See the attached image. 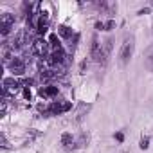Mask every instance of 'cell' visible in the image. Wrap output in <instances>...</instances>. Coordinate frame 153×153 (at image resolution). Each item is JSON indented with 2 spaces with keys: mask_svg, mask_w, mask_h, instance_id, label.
<instances>
[{
  "mask_svg": "<svg viewBox=\"0 0 153 153\" xmlns=\"http://www.w3.org/2000/svg\"><path fill=\"white\" fill-rule=\"evenodd\" d=\"M24 96H25V99H31V92H29V90H27V88H25V90H24Z\"/></svg>",
  "mask_w": 153,
  "mask_h": 153,
  "instance_id": "cell-15",
  "label": "cell"
},
{
  "mask_svg": "<svg viewBox=\"0 0 153 153\" xmlns=\"http://www.w3.org/2000/svg\"><path fill=\"white\" fill-rule=\"evenodd\" d=\"M149 63H153V58H151V59H149Z\"/></svg>",
  "mask_w": 153,
  "mask_h": 153,
  "instance_id": "cell-17",
  "label": "cell"
},
{
  "mask_svg": "<svg viewBox=\"0 0 153 153\" xmlns=\"http://www.w3.org/2000/svg\"><path fill=\"white\" fill-rule=\"evenodd\" d=\"M148 142H149V139H148V137L140 139V148H142V149H146V148H148Z\"/></svg>",
  "mask_w": 153,
  "mask_h": 153,
  "instance_id": "cell-14",
  "label": "cell"
},
{
  "mask_svg": "<svg viewBox=\"0 0 153 153\" xmlns=\"http://www.w3.org/2000/svg\"><path fill=\"white\" fill-rule=\"evenodd\" d=\"M70 110V103L68 101H58V103H52L47 110V114H52V115H59L63 112Z\"/></svg>",
  "mask_w": 153,
  "mask_h": 153,
  "instance_id": "cell-4",
  "label": "cell"
},
{
  "mask_svg": "<svg viewBox=\"0 0 153 153\" xmlns=\"http://www.w3.org/2000/svg\"><path fill=\"white\" fill-rule=\"evenodd\" d=\"M49 45H51L54 51H56V49H59V40H58V36H56V34H52V36H51V43H49Z\"/></svg>",
  "mask_w": 153,
  "mask_h": 153,
  "instance_id": "cell-13",
  "label": "cell"
},
{
  "mask_svg": "<svg viewBox=\"0 0 153 153\" xmlns=\"http://www.w3.org/2000/svg\"><path fill=\"white\" fill-rule=\"evenodd\" d=\"M58 33H59L61 38H70V36H72V31H70L67 25H59V27H58Z\"/></svg>",
  "mask_w": 153,
  "mask_h": 153,
  "instance_id": "cell-12",
  "label": "cell"
},
{
  "mask_svg": "<svg viewBox=\"0 0 153 153\" xmlns=\"http://www.w3.org/2000/svg\"><path fill=\"white\" fill-rule=\"evenodd\" d=\"M72 142H74V139H72V135L70 133H63L61 135V144L68 149V148H72Z\"/></svg>",
  "mask_w": 153,
  "mask_h": 153,
  "instance_id": "cell-11",
  "label": "cell"
},
{
  "mask_svg": "<svg viewBox=\"0 0 153 153\" xmlns=\"http://www.w3.org/2000/svg\"><path fill=\"white\" fill-rule=\"evenodd\" d=\"M9 68H11L13 74L22 76V74L25 72V63H24V59H20V58H13L11 63H9Z\"/></svg>",
  "mask_w": 153,
  "mask_h": 153,
  "instance_id": "cell-6",
  "label": "cell"
},
{
  "mask_svg": "<svg viewBox=\"0 0 153 153\" xmlns=\"http://www.w3.org/2000/svg\"><path fill=\"white\" fill-rule=\"evenodd\" d=\"M110 52H112V38H108V40L103 42V47H101V58H99V63H101V65H105V63L108 61Z\"/></svg>",
  "mask_w": 153,
  "mask_h": 153,
  "instance_id": "cell-5",
  "label": "cell"
},
{
  "mask_svg": "<svg viewBox=\"0 0 153 153\" xmlns=\"http://www.w3.org/2000/svg\"><path fill=\"white\" fill-rule=\"evenodd\" d=\"M101 47H103V43H99L97 36H94V38H92V58H94L96 63H99V58H101Z\"/></svg>",
  "mask_w": 153,
  "mask_h": 153,
  "instance_id": "cell-8",
  "label": "cell"
},
{
  "mask_svg": "<svg viewBox=\"0 0 153 153\" xmlns=\"http://www.w3.org/2000/svg\"><path fill=\"white\" fill-rule=\"evenodd\" d=\"M115 139H117V140H123V139H124V135H123V133H115Z\"/></svg>",
  "mask_w": 153,
  "mask_h": 153,
  "instance_id": "cell-16",
  "label": "cell"
},
{
  "mask_svg": "<svg viewBox=\"0 0 153 153\" xmlns=\"http://www.w3.org/2000/svg\"><path fill=\"white\" fill-rule=\"evenodd\" d=\"M36 29H38V33H40V34H43V33L47 31V16H45V15H42V16H40Z\"/></svg>",
  "mask_w": 153,
  "mask_h": 153,
  "instance_id": "cell-10",
  "label": "cell"
},
{
  "mask_svg": "<svg viewBox=\"0 0 153 153\" xmlns=\"http://www.w3.org/2000/svg\"><path fill=\"white\" fill-rule=\"evenodd\" d=\"M31 47H33V52H34L36 56H40V58H45L47 52H49V43H47L45 40H42V38H36Z\"/></svg>",
  "mask_w": 153,
  "mask_h": 153,
  "instance_id": "cell-3",
  "label": "cell"
},
{
  "mask_svg": "<svg viewBox=\"0 0 153 153\" xmlns=\"http://www.w3.org/2000/svg\"><path fill=\"white\" fill-rule=\"evenodd\" d=\"M63 61H65V54H63L61 49L52 51V54L49 56V63H51V65H61Z\"/></svg>",
  "mask_w": 153,
  "mask_h": 153,
  "instance_id": "cell-7",
  "label": "cell"
},
{
  "mask_svg": "<svg viewBox=\"0 0 153 153\" xmlns=\"http://www.w3.org/2000/svg\"><path fill=\"white\" fill-rule=\"evenodd\" d=\"M40 96L42 97H54V96H58V87H42Z\"/></svg>",
  "mask_w": 153,
  "mask_h": 153,
  "instance_id": "cell-9",
  "label": "cell"
},
{
  "mask_svg": "<svg viewBox=\"0 0 153 153\" xmlns=\"http://www.w3.org/2000/svg\"><path fill=\"white\" fill-rule=\"evenodd\" d=\"M13 25H15V16L13 15H9V13L0 15V29H2V34L4 36H7L11 33Z\"/></svg>",
  "mask_w": 153,
  "mask_h": 153,
  "instance_id": "cell-2",
  "label": "cell"
},
{
  "mask_svg": "<svg viewBox=\"0 0 153 153\" xmlns=\"http://www.w3.org/2000/svg\"><path fill=\"white\" fill-rule=\"evenodd\" d=\"M131 54H133V38H126L123 47H121V52H119V58H121V63L126 65L130 59H131Z\"/></svg>",
  "mask_w": 153,
  "mask_h": 153,
  "instance_id": "cell-1",
  "label": "cell"
}]
</instances>
